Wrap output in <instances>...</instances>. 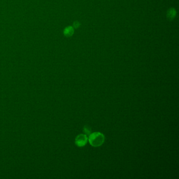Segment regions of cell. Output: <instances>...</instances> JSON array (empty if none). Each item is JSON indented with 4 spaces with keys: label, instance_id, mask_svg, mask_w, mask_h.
Returning a JSON list of instances; mask_svg holds the SVG:
<instances>
[{
    "label": "cell",
    "instance_id": "cell-6",
    "mask_svg": "<svg viewBox=\"0 0 179 179\" xmlns=\"http://www.w3.org/2000/svg\"><path fill=\"white\" fill-rule=\"evenodd\" d=\"M81 26V24L78 21H75L73 23V28H78Z\"/></svg>",
    "mask_w": 179,
    "mask_h": 179
},
{
    "label": "cell",
    "instance_id": "cell-1",
    "mask_svg": "<svg viewBox=\"0 0 179 179\" xmlns=\"http://www.w3.org/2000/svg\"><path fill=\"white\" fill-rule=\"evenodd\" d=\"M105 137L101 132H96L89 134L88 141L91 146L94 147H98L104 143Z\"/></svg>",
    "mask_w": 179,
    "mask_h": 179
},
{
    "label": "cell",
    "instance_id": "cell-2",
    "mask_svg": "<svg viewBox=\"0 0 179 179\" xmlns=\"http://www.w3.org/2000/svg\"><path fill=\"white\" fill-rule=\"evenodd\" d=\"M88 141V138L86 134H81L77 136L75 139V144L79 147H83L86 144Z\"/></svg>",
    "mask_w": 179,
    "mask_h": 179
},
{
    "label": "cell",
    "instance_id": "cell-5",
    "mask_svg": "<svg viewBox=\"0 0 179 179\" xmlns=\"http://www.w3.org/2000/svg\"><path fill=\"white\" fill-rule=\"evenodd\" d=\"M84 131L85 132V134H90L91 132V128L88 126H85L84 128Z\"/></svg>",
    "mask_w": 179,
    "mask_h": 179
},
{
    "label": "cell",
    "instance_id": "cell-3",
    "mask_svg": "<svg viewBox=\"0 0 179 179\" xmlns=\"http://www.w3.org/2000/svg\"><path fill=\"white\" fill-rule=\"evenodd\" d=\"M176 15H177V11L174 8H170L167 10V17L170 21L173 20L175 18Z\"/></svg>",
    "mask_w": 179,
    "mask_h": 179
},
{
    "label": "cell",
    "instance_id": "cell-4",
    "mask_svg": "<svg viewBox=\"0 0 179 179\" xmlns=\"http://www.w3.org/2000/svg\"><path fill=\"white\" fill-rule=\"evenodd\" d=\"M63 33H64V35L67 37V38L71 37L74 33V28H73V26H71L66 27L64 30Z\"/></svg>",
    "mask_w": 179,
    "mask_h": 179
}]
</instances>
